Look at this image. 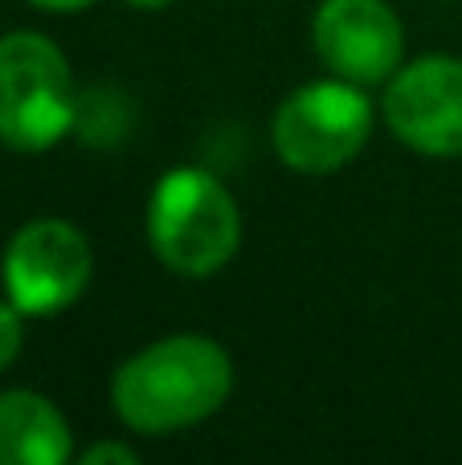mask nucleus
<instances>
[{
  "instance_id": "1",
  "label": "nucleus",
  "mask_w": 462,
  "mask_h": 465,
  "mask_svg": "<svg viewBox=\"0 0 462 465\" xmlns=\"http://www.w3.org/2000/svg\"><path fill=\"white\" fill-rule=\"evenodd\" d=\"M234 392V360L209 335H164L115 368L111 409L139 437H168L226 409Z\"/></svg>"
},
{
  "instance_id": "2",
  "label": "nucleus",
  "mask_w": 462,
  "mask_h": 465,
  "mask_svg": "<svg viewBox=\"0 0 462 465\" xmlns=\"http://www.w3.org/2000/svg\"><path fill=\"white\" fill-rule=\"evenodd\" d=\"M147 245L176 278H213L242 245L237 201L213 172L180 163L156 180L147 196Z\"/></svg>"
},
{
  "instance_id": "3",
  "label": "nucleus",
  "mask_w": 462,
  "mask_h": 465,
  "mask_svg": "<svg viewBox=\"0 0 462 465\" xmlns=\"http://www.w3.org/2000/svg\"><path fill=\"white\" fill-rule=\"evenodd\" d=\"M78 90L65 54L33 29L0 37V143L41 155L74 135Z\"/></svg>"
},
{
  "instance_id": "4",
  "label": "nucleus",
  "mask_w": 462,
  "mask_h": 465,
  "mask_svg": "<svg viewBox=\"0 0 462 465\" xmlns=\"http://www.w3.org/2000/svg\"><path fill=\"white\" fill-rule=\"evenodd\" d=\"M373 135V103L348 78H319L291 90L270 123V143L283 168L299 176L344 172Z\"/></svg>"
},
{
  "instance_id": "5",
  "label": "nucleus",
  "mask_w": 462,
  "mask_h": 465,
  "mask_svg": "<svg viewBox=\"0 0 462 465\" xmlns=\"http://www.w3.org/2000/svg\"><path fill=\"white\" fill-rule=\"evenodd\" d=\"M95 278V249L74 221H25L0 253L5 298L25 319H54L70 311Z\"/></svg>"
},
{
  "instance_id": "6",
  "label": "nucleus",
  "mask_w": 462,
  "mask_h": 465,
  "mask_svg": "<svg viewBox=\"0 0 462 465\" xmlns=\"http://www.w3.org/2000/svg\"><path fill=\"white\" fill-rule=\"evenodd\" d=\"M381 114L389 131L417 155H462V57L426 54L401 62L385 82Z\"/></svg>"
},
{
  "instance_id": "7",
  "label": "nucleus",
  "mask_w": 462,
  "mask_h": 465,
  "mask_svg": "<svg viewBox=\"0 0 462 465\" xmlns=\"http://www.w3.org/2000/svg\"><path fill=\"white\" fill-rule=\"evenodd\" d=\"M311 45L336 78L357 86H381L406 62V29L389 0H319Z\"/></svg>"
},
{
  "instance_id": "8",
  "label": "nucleus",
  "mask_w": 462,
  "mask_h": 465,
  "mask_svg": "<svg viewBox=\"0 0 462 465\" xmlns=\"http://www.w3.org/2000/svg\"><path fill=\"white\" fill-rule=\"evenodd\" d=\"M74 433L65 412L33 388L0 392V465H65Z\"/></svg>"
},
{
  "instance_id": "9",
  "label": "nucleus",
  "mask_w": 462,
  "mask_h": 465,
  "mask_svg": "<svg viewBox=\"0 0 462 465\" xmlns=\"http://www.w3.org/2000/svg\"><path fill=\"white\" fill-rule=\"evenodd\" d=\"M21 347H25V314L0 294V371L13 368Z\"/></svg>"
},
{
  "instance_id": "10",
  "label": "nucleus",
  "mask_w": 462,
  "mask_h": 465,
  "mask_svg": "<svg viewBox=\"0 0 462 465\" xmlns=\"http://www.w3.org/2000/svg\"><path fill=\"white\" fill-rule=\"evenodd\" d=\"M78 461L82 465H136L139 453L131 450L127 441H98V445H90Z\"/></svg>"
},
{
  "instance_id": "11",
  "label": "nucleus",
  "mask_w": 462,
  "mask_h": 465,
  "mask_svg": "<svg viewBox=\"0 0 462 465\" xmlns=\"http://www.w3.org/2000/svg\"><path fill=\"white\" fill-rule=\"evenodd\" d=\"M33 8H41V13H82V8H90L95 0H29Z\"/></svg>"
},
{
  "instance_id": "12",
  "label": "nucleus",
  "mask_w": 462,
  "mask_h": 465,
  "mask_svg": "<svg viewBox=\"0 0 462 465\" xmlns=\"http://www.w3.org/2000/svg\"><path fill=\"white\" fill-rule=\"evenodd\" d=\"M123 5L139 8V13H164V8H172V0H123Z\"/></svg>"
}]
</instances>
